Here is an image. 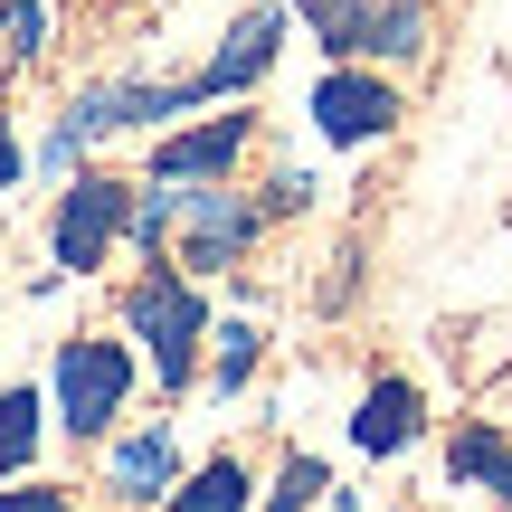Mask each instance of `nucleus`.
<instances>
[{"instance_id": "f257e3e1", "label": "nucleus", "mask_w": 512, "mask_h": 512, "mask_svg": "<svg viewBox=\"0 0 512 512\" xmlns=\"http://www.w3.org/2000/svg\"><path fill=\"white\" fill-rule=\"evenodd\" d=\"M124 332L152 351V380L181 399L190 380H200V342H209V304L200 285H190L171 256H152V275H133L124 285Z\"/></svg>"}, {"instance_id": "f03ea898", "label": "nucleus", "mask_w": 512, "mask_h": 512, "mask_svg": "<svg viewBox=\"0 0 512 512\" xmlns=\"http://www.w3.org/2000/svg\"><path fill=\"white\" fill-rule=\"evenodd\" d=\"M171 114H200L190 76H181V86H152V76H105V86H76V105L57 114V133L38 143V162L67 171L86 143H105V133H152V124H171Z\"/></svg>"}, {"instance_id": "7ed1b4c3", "label": "nucleus", "mask_w": 512, "mask_h": 512, "mask_svg": "<svg viewBox=\"0 0 512 512\" xmlns=\"http://www.w3.org/2000/svg\"><path fill=\"white\" fill-rule=\"evenodd\" d=\"M323 57H370V67H408L427 57V0H294Z\"/></svg>"}, {"instance_id": "20e7f679", "label": "nucleus", "mask_w": 512, "mask_h": 512, "mask_svg": "<svg viewBox=\"0 0 512 512\" xmlns=\"http://www.w3.org/2000/svg\"><path fill=\"white\" fill-rule=\"evenodd\" d=\"M124 399H133V351L124 342H95V332L57 342V427H67V437L95 446L124 418Z\"/></svg>"}, {"instance_id": "39448f33", "label": "nucleus", "mask_w": 512, "mask_h": 512, "mask_svg": "<svg viewBox=\"0 0 512 512\" xmlns=\"http://www.w3.org/2000/svg\"><path fill=\"white\" fill-rule=\"evenodd\" d=\"M133 228V190L105 181V171H76L67 190H57V219H48V256L57 275H95L114 256V238Z\"/></svg>"}, {"instance_id": "423d86ee", "label": "nucleus", "mask_w": 512, "mask_h": 512, "mask_svg": "<svg viewBox=\"0 0 512 512\" xmlns=\"http://www.w3.org/2000/svg\"><path fill=\"white\" fill-rule=\"evenodd\" d=\"M313 133H323L332 152H351V143H380V133H399V86H389L370 57H332L323 67V86H313Z\"/></svg>"}, {"instance_id": "0eeeda50", "label": "nucleus", "mask_w": 512, "mask_h": 512, "mask_svg": "<svg viewBox=\"0 0 512 512\" xmlns=\"http://www.w3.org/2000/svg\"><path fill=\"white\" fill-rule=\"evenodd\" d=\"M285 29H294V0H256V10H238L219 29V48H209V67L190 76V95H200V105H228V95L266 86L275 57H285Z\"/></svg>"}, {"instance_id": "6e6552de", "label": "nucleus", "mask_w": 512, "mask_h": 512, "mask_svg": "<svg viewBox=\"0 0 512 512\" xmlns=\"http://www.w3.org/2000/svg\"><path fill=\"white\" fill-rule=\"evenodd\" d=\"M247 143H256L247 105L209 114V124H171L162 143H152V181H228V171L247 162Z\"/></svg>"}, {"instance_id": "1a4fd4ad", "label": "nucleus", "mask_w": 512, "mask_h": 512, "mask_svg": "<svg viewBox=\"0 0 512 512\" xmlns=\"http://www.w3.org/2000/svg\"><path fill=\"white\" fill-rule=\"evenodd\" d=\"M105 484L124 503H162L171 484H181V446H171V427H133V437L105 456Z\"/></svg>"}, {"instance_id": "9d476101", "label": "nucleus", "mask_w": 512, "mask_h": 512, "mask_svg": "<svg viewBox=\"0 0 512 512\" xmlns=\"http://www.w3.org/2000/svg\"><path fill=\"white\" fill-rule=\"evenodd\" d=\"M418 427H427V399L408 380H370V399L351 408V446H361V456H399Z\"/></svg>"}, {"instance_id": "9b49d317", "label": "nucleus", "mask_w": 512, "mask_h": 512, "mask_svg": "<svg viewBox=\"0 0 512 512\" xmlns=\"http://www.w3.org/2000/svg\"><path fill=\"white\" fill-rule=\"evenodd\" d=\"M446 475L503 494V484H512V437H503V427H456V437H446Z\"/></svg>"}, {"instance_id": "f8f14e48", "label": "nucleus", "mask_w": 512, "mask_h": 512, "mask_svg": "<svg viewBox=\"0 0 512 512\" xmlns=\"http://www.w3.org/2000/svg\"><path fill=\"white\" fill-rule=\"evenodd\" d=\"M38 427H48V399L38 389H0V484H19L38 465Z\"/></svg>"}, {"instance_id": "ddd939ff", "label": "nucleus", "mask_w": 512, "mask_h": 512, "mask_svg": "<svg viewBox=\"0 0 512 512\" xmlns=\"http://www.w3.org/2000/svg\"><path fill=\"white\" fill-rule=\"evenodd\" d=\"M162 512H247V465L238 456H209L200 475H181L162 494Z\"/></svg>"}, {"instance_id": "4468645a", "label": "nucleus", "mask_w": 512, "mask_h": 512, "mask_svg": "<svg viewBox=\"0 0 512 512\" xmlns=\"http://www.w3.org/2000/svg\"><path fill=\"white\" fill-rule=\"evenodd\" d=\"M48 29H57L48 0H0V86H10L19 67H38V57H48Z\"/></svg>"}, {"instance_id": "2eb2a0df", "label": "nucleus", "mask_w": 512, "mask_h": 512, "mask_svg": "<svg viewBox=\"0 0 512 512\" xmlns=\"http://www.w3.org/2000/svg\"><path fill=\"white\" fill-rule=\"evenodd\" d=\"M209 342H219V389H247V380H256V361H266V332L238 313V323H219Z\"/></svg>"}, {"instance_id": "dca6fc26", "label": "nucleus", "mask_w": 512, "mask_h": 512, "mask_svg": "<svg viewBox=\"0 0 512 512\" xmlns=\"http://www.w3.org/2000/svg\"><path fill=\"white\" fill-rule=\"evenodd\" d=\"M332 494V475H323V456H285V475H275V494H266V512H313Z\"/></svg>"}, {"instance_id": "f3484780", "label": "nucleus", "mask_w": 512, "mask_h": 512, "mask_svg": "<svg viewBox=\"0 0 512 512\" xmlns=\"http://www.w3.org/2000/svg\"><path fill=\"white\" fill-rule=\"evenodd\" d=\"M0 512H76L57 484H19V494H0Z\"/></svg>"}, {"instance_id": "a211bd4d", "label": "nucleus", "mask_w": 512, "mask_h": 512, "mask_svg": "<svg viewBox=\"0 0 512 512\" xmlns=\"http://www.w3.org/2000/svg\"><path fill=\"white\" fill-rule=\"evenodd\" d=\"M304 200H313V181H304V171H285V181L266 190V219H294V209H304Z\"/></svg>"}, {"instance_id": "6ab92c4d", "label": "nucleus", "mask_w": 512, "mask_h": 512, "mask_svg": "<svg viewBox=\"0 0 512 512\" xmlns=\"http://www.w3.org/2000/svg\"><path fill=\"white\" fill-rule=\"evenodd\" d=\"M19 171H29V152H19V133L0 124V190H19Z\"/></svg>"}, {"instance_id": "aec40b11", "label": "nucleus", "mask_w": 512, "mask_h": 512, "mask_svg": "<svg viewBox=\"0 0 512 512\" xmlns=\"http://www.w3.org/2000/svg\"><path fill=\"white\" fill-rule=\"evenodd\" d=\"M503 503H512V484H503Z\"/></svg>"}]
</instances>
